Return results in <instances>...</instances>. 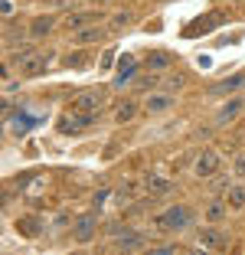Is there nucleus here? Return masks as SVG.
I'll list each match as a JSON object with an SVG mask.
<instances>
[{"label":"nucleus","mask_w":245,"mask_h":255,"mask_svg":"<svg viewBox=\"0 0 245 255\" xmlns=\"http://www.w3.org/2000/svg\"><path fill=\"white\" fill-rule=\"evenodd\" d=\"M219 170H223V154L216 147H203V150L193 154V173L200 180H209V177H216Z\"/></svg>","instance_id":"nucleus-3"},{"label":"nucleus","mask_w":245,"mask_h":255,"mask_svg":"<svg viewBox=\"0 0 245 255\" xmlns=\"http://www.w3.org/2000/svg\"><path fill=\"white\" fill-rule=\"evenodd\" d=\"M0 13H3V16L10 20V16H13V0H3V7H0Z\"/></svg>","instance_id":"nucleus-33"},{"label":"nucleus","mask_w":245,"mask_h":255,"mask_svg":"<svg viewBox=\"0 0 245 255\" xmlns=\"http://www.w3.org/2000/svg\"><path fill=\"white\" fill-rule=\"evenodd\" d=\"M134 20H137V13H134V10H121V13H112V16H108V30L118 33V30H124V26H131Z\"/></svg>","instance_id":"nucleus-24"},{"label":"nucleus","mask_w":245,"mask_h":255,"mask_svg":"<svg viewBox=\"0 0 245 255\" xmlns=\"http://www.w3.org/2000/svg\"><path fill=\"white\" fill-rule=\"evenodd\" d=\"M232 177H236V173H223V170L216 173V177H209V180H206V183H209V196H223V193H229V187L236 183Z\"/></svg>","instance_id":"nucleus-22"},{"label":"nucleus","mask_w":245,"mask_h":255,"mask_svg":"<svg viewBox=\"0 0 245 255\" xmlns=\"http://www.w3.org/2000/svg\"><path fill=\"white\" fill-rule=\"evenodd\" d=\"M43 216H36V213H33V216H20L16 219V233L20 236H26V239H39V236H43Z\"/></svg>","instance_id":"nucleus-19"},{"label":"nucleus","mask_w":245,"mask_h":255,"mask_svg":"<svg viewBox=\"0 0 245 255\" xmlns=\"http://www.w3.org/2000/svg\"><path fill=\"white\" fill-rule=\"evenodd\" d=\"M105 89H85V92H79V95H72L69 98V105H66V112H75V115H85V112H98V108H105Z\"/></svg>","instance_id":"nucleus-4"},{"label":"nucleus","mask_w":245,"mask_h":255,"mask_svg":"<svg viewBox=\"0 0 245 255\" xmlns=\"http://www.w3.org/2000/svg\"><path fill=\"white\" fill-rule=\"evenodd\" d=\"M193 223H196V210L186 206V203L167 206V210L157 216V229H160V233H186Z\"/></svg>","instance_id":"nucleus-1"},{"label":"nucleus","mask_w":245,"mask_h":255,"mask_svg":"<svg viewBox=\"0 0 245 255\" xmlns=\"http://www.w3.org/2000/svg\"><path fill=\"white\" fill-rule=\"evenodd\" d=\"M173 190H177V183L160 177V173H147V177H144V193L147 196H170Z\"/></svg>","instance_id":"nucleus-15"},{"label":"nucleus","mask_w":245,"mask_h":255,"mask_svg":"<svg viewBox=\"0 0 245 255\" xmlns=\"http://www.w3.org/2000/svg\"><path fill=\"white\" fill-rule=\"evenodd\" d=\"M242 112H245V98H242V95H229L223 105L216 108V115H213V128H226L229 121H236Z\"/></svg>","instance_id":"nucleus-10"},{"label":"nucleus","mask_w":245,"mask_h":255,"mask_svg":"<svg viewBox=\"0 0 245 255\" xmlns=\"http://www.w3.org/2000/svg\"><path fill=\"white\" fill-rule=\"evenodd\" d=\"M62 66H66V69H89L92 66V56L85 53V46H79V53H69L66 59H62Z\"/></svg>","instance_id":"nucleus-25"},{"label":"nucleus","mask_w":245,"mask_h":255,"mask_svg":"<svg viewBox=\"0 0 245 255\" xmlns=\"http://www.w3.org/2000/svg\"><path fill=\"white\" fill-rule=\"evenodd\" d=\"M108 200V190H98L95 196H92V203H95V210H102V203Z\"/></svg>","instance_id":"nucleus-32"},{"label":"nucleus","mask_w":245,"mask_h":255,"mask_svg":"<svg viewBox=\"0 0 245 255\" xmlns=\"http://www.w3.org/2000/svg\"><path fill=\"white\" fill-rule=\"evenodd\" d=\"M112 112H115V125H131V121L137 118V112H141V105H137L134 98H121Z\"/></svg>","instance_id":"nucleus-20"},{"label":"nucleus","mask_w":245,"mask_h":255,"mask_svg":"<svg viewBox=\"0 0 245 255\" xmlns=\"http://www.w3.org/2000/svg\"><path fill=\"white\" fill-rule=\"evenodd\" d=\"M115 59H118V56H115L112 49H108V53H105L102 59H98V69H112V66H115Z\"/></svg>","instance_id":"nucleus-31"},{"label":"nucleus","mask_w":245,"mask_h":255,"mask_svg":"<svg viewBox=\"0 0 245 255\" xmlns=\"http://www.w3.org/2000/svg\"><path fill=\"white\" fill-rule=\"evenodd\" d=\"M226 216H229V203L219 200V196H213V200L206 203V210H203V219H206V223H213V226H219Z\"/></svg>","instance_id":"nucleus-21"},{"label":"nucleus","mask_w":245,"mask_h":255,"mask_svg":"<svg viewBox=\"0 0 245 255\" xmlns=\"http://www.w3.org/2000/svg\"><path fill=\"white\" fill-rule=\"evenodd\" d=\"M173 59H177V56L167 53V49H150L141 62H144V69H150V72H163V69L173 66Z\"/></svg>","instance_id":"nucleus-17"},{"label":"nucleus","mask_w":245,"mask_h":255,"mask_svg":"<svg viewBox=\"0 0 245 255\" xmlns=\"http://www.w3.org/2000/svg\"><path fill=\"white\" fill-rule=\"evenodd\" d=\"M229 20V16L223 13V10H209L206 16H196V20H190L183 26V36L186 39H196V36H203V33H213V30H219L223 23Z\"/></svg>","instance_id":"nucleus-5"},{"label":"nucleus","mask_w":245,"mask_h":255,"mask_svg":"<svg viewBox=\"0 0 245 255\" xmlns=\"http://www.w3.org/2000/svg\"><path fill=\"white\" fill-rule=\"evenodd\" d=\"M144 242H147V236H144V233L124 229V233H118V236L112 239V249H115V252H141Z\"/></svg>","instance_id":"nucleus-13"},{"label":"nucleus","mask_w":245,"mask_h":255,"mask_svg":"<svg viewBox=\"0 0 245 255\" xmlns=\"http://www.w3.org/2000/svg\"><path fill=\"white\" fill-rule=\"evenodd\" d=\"M92 3H102V7H105V3H112V0H92Z\"/></svg>","instance_id":"nucleus-34"},{"label":"nucleus","mask_w":245,"mask_h":255,"mask_svg":"<svg viewBox=\"0 0 245 255\" xmlns=\"http://www.w3.org/2000/svg\"><path fill=\"white\" fill-rule=\"evenodd\" d=\"M108 36H115L108 26H102V23H95V26H85V30H79V33H69V43L79 49V46H98V43H105Z\"/></svg>","instance_id":"nucleus-8"},{"label":"nucleus","mask_w":245,"mask_h":255,"mask_svg":"<svg viewBox=\"0 0 245 255\" xmlns=\"http://www.w3.org/2000/svg\"><path fill=\"white\" fill-rule=\"evenodd\" d=\"M105 20H108L105 10H79V13H69L62 20V26H66V33H79L85 26H95V23H105Z\"/></svg>","instance_id":"nucleus-9"},{"label":"nucleus","mask_w":245,"mask_h":255,"mask_svg":"<svg viewBox=\"0 0 245 255\" xmlns=\"http://www.w3.org/2000/svg\"><path fill=\"white\" fill-rule=\"evenodd\" d=\"M200 242H203L206 252H226V249H229V236H226L219 226H213V223L200 229Z\"/></svg>","instance_id":"nucleus-12"},{"label":"nucleus","mask_w":245,"mask_h":255,"mask_svg":"<svg viewBox=\"0 0 245 255\" xmlns=\"http://www.w3.org/2000/svg\"><path fill=\"white\" fill-rule=\"evenodd\" d=\"M232 173H236L239 180H245V154H239V157H236V167H232Z\"/></svg>","instance_id":"nucleus-30"},{"label":"nucleus","mask_w":245,"mask_h":255,"mask_svg":"<svg viewBox=\"0 0 245 255\" xmlns=\"http://www.w3.org/2000/svg\"><path fill=\"white\" fill-rule=\"evenodd\" d=\"M52 59H56L52 53H36L33 59H26V62L20 66V75H23V79H36V75H43L46 69H49Z\"/></svg>","instance_id":"nucleus-16"},{"label":"nucleus","mask_w":245,"mask_h":255,"mask_svg":"<svg viewBox=\"0 0 245 255\" xmlns=\"http://www.w3.org/2000/svg\"><path fill=\"white\" fill-rule=\"evenodd\" d=\"M157 85H160V79H157V72H137V79L131 82V89H137V92H157Z\"/></svg>","instance_id":"nucleus-23"},{"label":"nucleus","mask_w":245,"mask_h":255,"mask_svg":"<svg viewBox=\"0 0 245 255\" xmlns=\"http://www.w3.org/2000/svg\"><path fill=\"white\" fill-rule=\"evenodd\" d=\"M180 246H150V255H177Z\"/></svg>","instance_id":"nucleus-29"},{"label":"nucleus","mask_w":245,"mask_h":255,"mask_svg":"<svg viewBox=\"0 0 245 255\" xmlns=\"http://www.w3.org/2000/svg\"><path fill=\"white\" fill-rule=\"evenodd\" d=\"M226 203H229V210H242L245 206V183H232L229 193H226Z\"/></svg>","instance_id":"nucleus-26"},{"label":"nucleus","mask_w":245,"mask_h":255,"mask_svg":"<svg viewBox=\"0 0 245 255\" xmlns=\"http://www.w3.org/2000/svg\"><path fill=\"white\" fill-rule=\"evenodd\" d=\"M141 66L144 62L137 59V56H131V53H124V56H118V75H115V82H112V89H124V85H131L134 79H137V72H141Z\"/></svg>","instance_id":"nucleus-7"},{"label":"nucleus","mask_w":245,"mask_h":255,"mask_svg":"<svg viewBox=\"0 0 245 255\" xmlns=\"http://www.w3.org/2000/svg\"><path fill=\"white\" fill-rule=\"evenodd\" d=\"M173 105H177V95L173 92H150L144 98V112L147 115H163V112H170Z\"/></svg>","instance_id":"nucleus-14"},{"label":"nucleus","mask_w":245,"mask_h":255,"mask_svg":"<svg viewBox=\"0 0 245 255\" xmlns=\"http://www.w3.org/2000/svg\"><path fill=\"white\" fill-rule=\"evenodd\" d=\"M134 190H137V183H134V180H121V187H118V203L131 200V196H134Z\"/></svg>","instance_id":"nucleus-28"},{"label":"nucleus","mask_w":245,"mask_h":255,"mask_svg":"<svg viewBox=\"0 0 245 255\" xmlns=\"http://www.w3.org/2000/svg\"><path fill=\"white\" fill-rule=\"evenodd\" d=\"M98 233V213L89 210V213H79L72 223V242H79V246H85V242H92Z\"/></svg>","instance_id":"nucleus-6"},{"label":"nucleus","mask_w":245,"mask_h":255,"mask_svg":"<svg viewBox=\"0 0 245 255\" xmlns=\"http://www.w3.org/2000/svg\"><path fill=\"white\" fill-rule=\"evenodd\" d=\"M183 89H186V72H170L163 79V92H173V95H177V92H183Z\"/></svg>","instance_id":"nucleus-27"},{"label":"nucleus","mask_w":245,"mask_h":255,"mask_svg":"<svg viewBox=\"0 0 245 255\" xmlns=\"http://www.w3.org/2000/svg\"><path fill=\"white\" fill-rule=\"evenodd\" d=\"M102 121V108L98 112H85V115H75V112H66L59 121H56V131H59L62 137H69V134H82L85 128H92V125H98Z\"/></svg>","instance_id":"nucleus-2"},{"label":"nucleus","mask_w":245,"mask_h":255,"mask_svg":"<svg viewBox=\"0 0 245 255\" xmlns=\"http://www.w3.org/2000/svg\"><path fill=\"white\" fill-rule=\"evenodd\" d=\"M242 89H245V72H232V75H226V79L209 85L206 95L209 98H229V95H239Z\"/></svg>","instance_id":"nucleus-11"},{"label":"nucleus","mask_w":245,"mask_h":255,"mask_svg":"<svg viewBox=\"0 0 245 255\" xmlns=\"http://www.w3.org/2000/svg\"><path fill=\"white\" fill-rule=\"evenodd\" d=\"M59 26V16H33L30 20V36L33 39H46V36H52V30Z\"/></svg>","instance_id":"nucleus-18"}]
</instances>
